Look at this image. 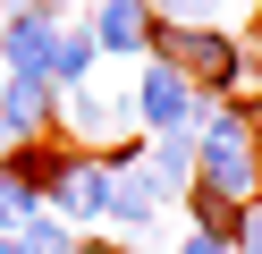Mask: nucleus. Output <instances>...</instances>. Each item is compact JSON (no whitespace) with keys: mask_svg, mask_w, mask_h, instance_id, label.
<instances>
[{"mask_svg":"<svg viewBox=\"0 0 262 254\" xmlns=\"http://www.w3.org/2000/svg\"><path fill=\"white\" fill-rule=\"evenodd\" d=\"M194 186L220 203H262V102H203L194 119Z\"/></svg>","mask_w":262,"mask_h":254,"instance_id":"obj_1","label":"nucleus"},{"mask_svg":"<svg viewBox=\"0 0 262 254\" xmlns=\"http://www.w3.org/2000/svg\"><path fill=\"white\" fill-rule=\"evenodd\" d=\"M152 51L203 102H245V93H254V51H245V34H228V26H161Z\"/></svg>","mask_w":262,"mask_h":254,"instance_id":"obj_2","label":"nucleus"},{"mask_svg":"<svg viewBox=\"0 0 262 254\" xmlns=\"http://www.w3.org/2000/svg\"><path fill=\"white\" fill-rule=\"evenodd\" d=\"M127 127H136V102H127V85H102V76L76 85V93H59V119H51V135L68 152H102V144L119 152Z\"/></svg>","mask_w":262,"mask_h":254,"instance_id":"obj_3","label":"nucleus"},{"mask_svg":"<svg viewBox=\"0 0 262 254\" xmlns=\"http://www.w3.org/2000/svg\"><path fill=\"white\" fill-rule=\"evenodd\" d=\"M127 102H136V127H144V135H194V119H203V93H194L161 51H152V60H136Z\"/></svg>","mask_w":262,"mask_h":254,"instance_id":"obj_4","label":"nucleus"},{"mask_svg":"<svg viewBox=\"0 0 262 254\" xmlns=\"http://www.w3.org/2000/svg\"><path fill=\"white\" fill-rule=\"evenodd\" d=\"M161 220H169V195L152 186L144 152H110V203H102V229H119V237H161Z\"/></svg>","mask_w":262,"mask_h":254,"instance_id":"obj_5","label":"nucleus"},{"mask_svg":"<svg viewBox=\"0 0 262 254\" xmlns=\"http://www.w3.org/2000/svg\"><path fill=\"white\" fill-rule=\"evenodd\" d=\"M102 203H110V152H68V144H59L51 212L68 220V229H102Z\"/></svg>","mask_w":262,"mask_h":254,"instance_id":"obj_6","label":"nucleus"},{"mask_svg":"<svg viewBox=\"0 0 262 254\" xmlns=\"http://www.w3.org/2000/svg\"><path fill=\"white\" fill-rule=\"evenodd\" d=\"M51 119H59V93H51V85L0 76V161L26 152V144H51Z\"/></svg>","mask_w":262,"mask_h":254,"instance_id":"obj_7","label":"nucleus"},{"mask_svg":"<svg viewBox=\"0 0 262 254\" xmlns=\"http://www.w3.org/2000/svg\"><path fill=\"white\" fill-rule=\"evenodd\" d=\"M85 34H93V51H102V68L110 60H152V9L144 0H93L85 9Z\"/></svg>","mask_w":262,"mask_h":254,"instance_id":"obj_8","label":"nucleus"},{"mask_svg":"<svg viewBox=\"0 0 262 254\" xmlns=\"http://www.w3.org/2000/svg\"><path fill=\"white\" fill-rule=\"evenodd\" d=\"M102 76V51H93L85 17H59V43H51V93H76V85Z\"/></svg>","mask_w":262,"mask_h":254,"instance_id":"obj_9","label":"nucleus"},{"mask_svg":"<svg viewBox=\"0 0 262 254\" xmlns=\"http://www.w3.org/2000/svg\"><path fill=\"white\" fill-rule=\"evenodd\" d=\"M144 169H152V186L178 203L194 186V135H144Z\"/></svg>","mask_w":262,"mask_h":254,"instance_id":"obj_10","label":"nucleus"},{"mask_svg":"<svg viewBox=\"0 0 262 254\" xmlns=\"http://www.w3.org/2000/svg\"><path fill=\"white\" fill-rule=\"evenodd\" d=\"M34 212H51V203H42V186L26 178L17 161H0V229L17 237V229H26V220H34Z\"/></svg>","mask_w":262,"mask_h":254,"instance_id":"obj_11","label":"nucleus"},{"mask_svg":"<svg viewBox=\"0 0 262 254\" xmlns=\"http://www.w3.org/2000/svg\"><path fill=\"white\" fill-rule=\"evenodd\" d=\"M144 9H152V26H228L237 34L245 0H144Z\"/></svg>","mask_w":262,"mask_h":254,"instance_id":"obj_12","label":"nucleus"},{"mask_svg":"<svg viewBox=\"0 0 262 254\" xmlns=\"http://www.w3.org/2000/svg\"><path fill=\"white\" fill-rule=\"evenodd\" d=\"M228 254H262V203H245V212H237V237H228Z\"/></svg>","mask_w":262,"mask_h":254,"instance_id":"obj_13","label":"nucleus"},{"mask_svg":"<svg viewBox=\"0 0 262 254\" xmlns=\"http://www.w3.org/2000/svg\"><path fill=\"white\" fill-rule=\"evenodd\" d=\"M169 254H228V237H203V229H178Z\"/></svg>","mask_w":262,"mask_h":254,"instance_id":"obj_14","label":"nucleus"},{"mask_svg":"<svg viewBox=\"0 0 262 254\" xmlns=\"http://www.w3.org/2000/svg\"><path fill=\"white\" fill-rule=\"evenodd\" d=\"M0 254H26V237H9V229H0Z\"/></svg>","mask_w":262,"mask_h":254,"instance_id":"obj_15","label":"nucleus"},{"mask_svg":"<svg viewBox=\"0 0 262 254\" xmlns=\"http://www.w3.org/2000/svg\"><path fill=\"white\" fill-rule=\"evenodd\" d=\"M76 9H93V0H76Z\"/></svg>","mask_w":262,"mask_h":254,"instance_id":"obj_16","label":"nucleus"}]
</instances>
